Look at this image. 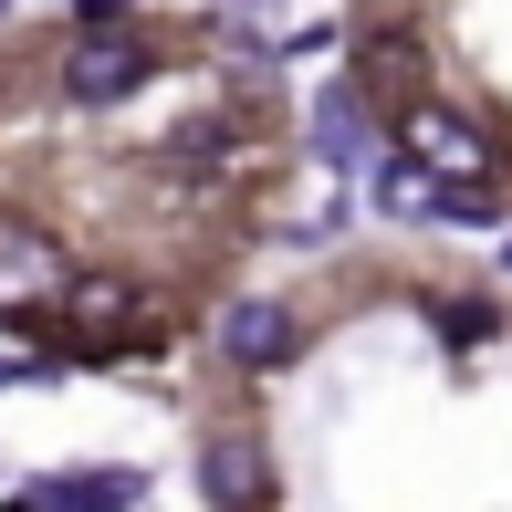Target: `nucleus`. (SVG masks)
Returning a JSON list of instances; mask_svg holds the SVG:
<instances>
[{"instance_id":"1","label":"nucleus","mask_w":512,"mask_h":512,"mask_svg":"<svg viewBox=\"0 0 512 512\" xmlns=\"http://www.w3.org/2000/svg\"><path fill=\"white\" fill-rule=\"evenodd\" d=\"M387 147H398V157H418L429 178H502L492 126H481L471 105H450V95H408L398 115H387Z\"/></svg>"},{"instance_id":"2","label":"nucleus","mask_w":512,"mask_h":512,"mask_svg":"<svg viewBox=\"0 0 512 512\" xmlns=\"http://www.w3.org/2000/svg\"><path fill=\"white\" fill-rule=\"evenodd\" d=\"M157 63H168V53H157V32H136V21H126V32H63V63H53V74H63V95H74V105H136V95L157 84Z\"/></svg>"},{"instance_id":"3","label":"nucleus","mask_w":512,"mask_h":512,"mask_svg":"<svg viewBox=\"0 0 512 512\" xmlns=\"http://www.w3.org/2000/svg\"><path fill=\"white\" fill-rule=\"evenodd\" d=\"M199 492L220 502V512H272L262 418H209V429H199Z\"/></svg>"},{"instance_id":"4","label":"nucleus","mask_w":512,"mask_h":512,"mask_svg":"<svg viewBox=\"0 0 512 512\" xmlns=\"http://www.w3.org/2000/svg\"><path fill=\"white\" fill-rule=\"evenodd\" d=\"M63 241L53 230H32V220H0V324H32V314H53L63 304Z\"/></svg>"},{"instance_id":"5","label":"nucleus","mask_w":512,"mask_h":512,"mask_svg":"<svg viewBox=\"0 0 512 512\" xmlns=\"http://www.w3.org/2000/svg\"><path fill=\"white\" fill-rule=\"evenodd\" d=\"M304 356V314L283 304V293H241V304L220 314V366L230 377H272V366Z\"/></svg>"},{"instance_id":"6","label":"nucleus","mask_w":512,"mask_h":512,"mask_svg":"<svg viewBox=\"0 0 512 512\" xmlns=\"http://www.w3.org/2000/svg\"><path fill=\"white\" fill-rule=\"evenodd\" d=\"M377 126H387V115L366 105V84H356V74H335V84L314 95V126H304V136H314V168H324V178H345V168H366V157H387V147H377Z\"/></svg>"},{"instance_id":"7","label":"nucleus","mask_w":512,"mask_h":512,"mask_svg":"<svg viewBox=\"0 0 512 512\" xmlns=\"http://www.w3.org/2000/svg\"><path fill=\"white\" fill-rule=\"evenodd\" d=\"M147 502V471L136 460H105V471H53L32 481V492H11L0 512H136Z\"/></svg>"},{"instance_id":"8","label":"nucleus","mask_w":512,"mask_h":512,"mask_svg":"<svg viewBox=\"0 0 512 512\" xmlns=\"http://www.w3.org/2000/svg\"><path fill=\"white\" fill-rule=\"evenodd\" d=\"M377 209H387V220H429V168L387 147V168H377Z\"/></svg>"},{"instance_id":"9","label":"nucleus","mask_w":512,"mask_h":512,"mask_svg":"<svg viewBox=\"0 0 512 512\" xmlns=\"http://www.w3.org/2000/svg\"><path fill=\"white\" fill-rule=\"evenodd\" d=\"M63 21H74V32H126V21H136V0H74Z\"/></svg>"},{"instance_id":"10","label":"nucleus","mask_w":512,"mask_h":512,"mask_svg":"<svg viewBox=\"0 0 512 512\" xmlns=\"http://www.w3.org/2000/svg\"><path fill=\"white\" fill-rule=\"evenodd\" d=\"M32 377H53V356H0V387H32Z\"/></svg>"},{"instance_id":"11","label":"nucleus","mask_w":512,"mask_h":512,"mask_svg":"<svg viewBox=\"0 0 512 512\" xmlns=\"http://www.w3.org/2000/svg\"><path fill=\"white\" fill-rule=\"evenodd\" d=\"M11 11H21V0H0V32H11Z\"/></svg>"}]
</instances>
